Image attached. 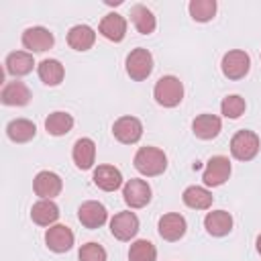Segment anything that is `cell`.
I'll list each match as a JSON object with an SVG mask.
<instances>
[{
  "label": "cell",
  "mask_w": 261,
  "mask_h": 261,
  "mask_svg": "<svg viewBox=\"0 0 261 261\" xmlns=\"http://www.w3.org/2000/svg\"><path fill=\"white\" fill-rule=\"evenodd\" d=\"M133 165L139 173H143L147 177H155L167 169V155L157 147H141L135 153Z\"/></svg>",
  "instance_id": "cell-1"
},
{
  "label": "cell",
  "mask_w": 261,
  "mask_h": 261,
  "mask_svg": "<svg viewBox=\"0 0 261 261\" xmlns=\"http://www.w3.org/2000/svg\"><path fill=\"white\" fill-rule=\"evenodd\" d=\"M153 98L163 108H175L184 100V84L175 75H163L153 88Z\"/></svg>",
  "instance_id": "cell-2"
},
{
  "label": "cell",
  "mask_w": 261,
  "mask_h": 261,
  "mask_svg": "<svg viewBox=\"0 0 261 261\" xmlns=\"http://www.w3.org/2000/svg\"><path fill=\"white\" fill-rule=\"evenodd\" d=\"M259 147H261L259 135L253 133V130H247V128L234 133L232 139H230V153L239 161H251V159H255L257 153H259Z\"/></svg>",
  "instance_id": "cell-3"
},
{
  "label": "cell",
  "mask_w": 261,
  "mask_h": 261,
  "mask_svg": "<svg viewBox=\"0 0 261 261\" xmlns=\"http://www.w3.org/2000/svg\"><path fill=\"white\" fill-rule=\"evenodd\" d=\"M153 71V55L151 51L137 47L126 55V73L130 75V80L135 82H143L151 75Z\"/></svg>",
  "instance_id": "cell-4"
},
{
  "label": "cell",
  "mask_w": 261,
  "mask_h": 261,
  "mask_svg": "<svg viewBox=\"0 0 261 261\" xmlns=\"http://www.w3.org/2000/svg\"><path fill=\"white\" fill-rule=\"evenodd\" d=\"M220 69L228 80H243L251 69V57L243 49H232L224 53L220 61Z\"/></svg>",
  "instance_id": "cell-5"
},
{
  "label": "cell",
  "mask_w": 261,
  "mask_h": 261,
  "mask_svg": "<svg viewBox=\"0 0 261 261\" xmlns=\"http://www.w3.org/2000/svg\"><path fill=\"white\" fill-rule=\"evenodd\" d=\"M230 177V161L224 155H214L208 159L204 171H202V181L208 188H218Z\"/></svg>",
  "instance_id": "cell-6"
},
{
  "label": "cell",
  "mask_w": 261,
  "mask_h": 261,
  "mask_svg": "<svg viewBox=\"0 0 261 261\" xmlns=\"http://www.w3.org/2000/svg\"><path fill=\"white\" fill-rule=\"evenodd\" d=\"M112 135L122 145H135L143 137V122L137 116H120L112 124Z\"/></svg>",
  "instance_id": "cell-7"
},
{
  "label": "cell",
  "mask_w": 261,
  "mask_h": 261,
  "mask_svg": "<svg viewBox=\"0 0 261 261\" xmlns=\"http://www.w3.org/2000/svg\"><path fill=\"white\" fill-rule=\"evenodd\" d=\"M53 43H55V37L45 27H29L22 33V47L29 53H45L53 47Z\"/></svg>",
  "instance_id": "cell-8"
},
{
  "label": "cell",
  "mask_w": 261,
  "mask_h": 261,
  "mask_svg": "<svg viewBox=\"0 0 261 261\" xmlns=\"http://www.w3.org/2000/svg\"><path fill=\"white\" fill-rule=\"evenodd\" d=\"M110 232L118 241H130L139 232V218H137V214L130 212V210L116 212L112 216V220H110Z\"/></svg>",
  "instance_id": "cell-9"
},
{
  "label": "cell",
  "mask_w": 261,
  "mask_h": 261,
  "mask_svg": "<svg viewBox=\"0 0 261 261\" xmlns=\"http://www.w3.org/2000/svg\"><path fill=\"white\" fill-rule=\"evenodd\" d=\"M63 181L55 171H39L33 179V192L41 198V200H53L55 196L61 194Z\"/></svg>",
  "instance_id": "cell-10"
},
{
  "label": "cell",
  "mask_w": 261,
  "mask_h": 261,
  "mask_svg": "<svg viewBox=\"0 0 261 261\" xmlns=\"http://www.w3.org/2000/svg\"><path fill=\"white\" fill-rule=\"evenodd\" d=\"M122 198L128 208H143L151 202V186L145 179H128L122 188Z\"/></svg>",
  "instance_id": "cell-11"
},
{
  "label": "cell",
  "mask_w": 261,
  "mask_h": 261,
  "mask_svg": "<svg viewBox=\"0 0 261 261\" xmlns=\"http://www.w3.org/2000/svg\"><path fill=\"white\" fill-rule=\"evenodd\" d=\"M157 230H159V237H161L163 241L173 243V241H179V239L186 234L188 222H186V218H184L181 214H177V212H167V214H163V216L159 218Z\"/></svg>",
  "instance_id": "cell-12"
},
{
  "label": "cell",
  "mask_w": 261,
  "mask_h": 261,
  "mask_svg": "<svg viewBox=\"0 0 261 261\" xmlns=\"http://www.w3.org/2000/svg\"><path fill=\"white\" fill-rule=\"evenodd\" d=\"M77 218L86 228H100L106 220H108V212L106 206L96 202V200H88L77 208Z\"/></svg>",
  "instance_id": "cell-13"
},
{
  "label": "cell",
  "mask_w": 261,
  "mask_h": 261,
  "mask_svg": "<svg viewBox=\"0 0 261 261\" xmlns=\"http://www.w3.org/2000/svg\"><path fill=\"white\" fill-rule=\"evenodd\" d=\"M45 245L53 253H65L73 247V232L65 224H53L45 232Z\"/></svg>",
  "instance_id": "cell-14"
},
{
  "label": "cell",
  "mask_w": 261,
  "mask_h": 261,
  "mask_svg": "<svg viewBox=\"0 0 261 261\" xmlns=\"http://www.w3.org/2000/svg\"><path fill=\"white\" fill-rule=\"evenodd\" d=\"M192 130L202 141H212L222 130V120L216 114H198L192 122Z\"/></svg>",
  "instance_id": "cell-15"
},
{
  "label": "cell",
  "mask_w": 261,
  "mask_h": 261,
  "mask_svg": "<svg viewBox=\"0 0 261 261\" xmlns=\"http://www.w3.org/2000/svg\"><path fill=\"white\" fill-rule=\"evenodd\" d=\"M100 35L112 43H120L126 35V20L122 14H116V12H110L106 14L102 20H100V27H98Z\"/></svg>",
  "instance_id": "cell-16"
},
{
  "label": "cell",
  "mask_w": 261,
  "mask_h": 261,
  "mask_svg": "<svg viewBox=\"0 0 261 261\" xmlns=\"http://www.w3.org/2000/svg\"><path fill=\"white\" fill-rule=\"evenodd\" d=\"M31 98L33 96H31L29 86L24 82H18V80L4 84L2 94H0V100L6 106H27L31 102Z\"/></svg>",
  "instance_id": "cell-17"
},
{
  "label": "cell",
  "mask_w": 261,
  "mask_h": 261,
  "mask_svg": "<svg viewBox=\"0 0 261 261\" xmlns=\"http://www.w3.org/2000/svg\"><path fill=\"white\" fill-rule=\"evenodd\" d=\"M92 179L104 192H114V190H118L122 186V173H120V169L114 167V165H106V163L104 165H98L94 169Z\"/></svg>",
  "instance_id": "cell-18"
},
{
  "label": "cell",
  "mask_w": 261,
  "mask_h": 261,
  "mask_svg": "<svg viewBox=\"0 0 261 261\" xmlns=\"http://www.w3.org/2000/svg\"><path fill=\"white\" fill-rule=\"evenodd\" d=\"M59 218V206L53 200H39L31 208V220L39 226H53Z\"/></svg>",
  "instance_id": "cell-19"
},
{
  "label": "cell",
  "mask_w": 261,
  "mask_h": 261,
  "mask_svg": "<svg viewBox=\"0 0 261 261\" xmlns=\"http://www.w3.org/2000/svg\"><path fill=\"white\" fill-rule=\"evenodd\" d=\"M204 228L212 237H224L232 230V216L226 210H212L204 216Z\"/></svg>",
  "instance_id": "cell-20"
},
{
  "label": "cell",
  "mask_w": 261,
  "mask_h": 261,
  "mask_svg": "<svg viewBox=\"0 0 261 261\" xmlns=\"http://www.w3.org/2000/svg\"><path fill=\"white\" fill-rule=\"evenodd\" d=\"M73 163L80 169H90L96 161V143L90 137H82L73 143V151H71Z\"/></svg>",
  "instance_id": "cell-21"
},
{
  "label": "cell",
  "mask_w": 261,
  "mask_h": 261,
  "mask_svg": "<svg viewBox=\"0 0 261 261\" xmlns=\"http://www.w3.org/2000/svg\"><path fill=\"white\" fill-rule=\"evenodd\" d=\"M96 43V33L88 24H75L67 33V45L75 51H88Z\"/></svg>",
  "instance_id": "cell-22"
},
{
  "label": "cell",
  "mask_w": 261,
  "mask_h": 261,
  "mask_svg": "<svg viewBox=\"0 0 261 261\" xmlns=\"http://www.w3.org/2000/svg\"><path fill=\"white\" fill-rule=\"evenodd\" d=\"M4 65L10 75L20 77V75H27L33 71L35 59H33V53H29V51H12V53H8Z\"/></svg>",
  "instance_id": "cell-23"
},
{
  "label": "cell",
  "mask_w": 261,
  "mask_h": 261,
  "mask_svg": "<svg viewBox=\"0 0 261 261\" xmlns=\"http://www.w3.org/2000/svg\"><path fill=\"white\" fill-rule=\"evenodd\" d=\"M6 135L12 143H29L37 135V126L29 118H14L6 124Z\"/></svg>",
  "instance_id": "cell-24"
},
{
  "label": "cell",
  "mask_w": 261,
  "mask_h": 261,
  "mask_svg": "<svg viewBox=\"0 0 261 261\" xmlns=\"http://www.w3.org/2000/svg\"><path fill=\"white\" fill-rule=\"evenodd\" d=\"M181 200H184V204H186L188 208H194V210H208V208L212 206L214 196H212L210 190H206V188H202V186H190V188L184 190Z\"/></svg>",
  "instance_id": "cell-25"
},
{
  "label": "cell",
  "mask_w": 261,
  "mask_h": 261,
  "mask_svg": "<svg viewBox=\"0 0 261 261\" xmlns=\"http://www.w3.org/2000/svg\"><path fill=\"white\" fill-rule=\"evenodd\" d=\"M37 73L45 86H59L63 82L65 69H63L61 61H57V59H43L37 65Z\"/></svg>",
  "instance_id": "cell-26"
},
{
  "label": "cell",
  "mask_w": 261,
  "mask_h": 261,
  "mask_svg": "<svg viewBox=\"0 0 261 261\" xmlns=\"http://www.w3.org/2000/svg\"><path fill=\"white\" fill-rule=\"evenodd\" d=\"M130 20L135 24V29L141 33V35H151L157 27V20H155V14L151 12V8H147L145 4H135L130 8Z\"/></svg>",
  "instance_id": "cell-27"
},
{
  "label": "cell",
  "mask_w": 261,
  "mask_h": 261,
  "mask_svg": "<svg viewBox=\"0 0 261 261\" xmlns=\"http://www.w3.org/2000/svg\"><path fill=\"white\" fill-rule=\"evenodd\" d=\"M73 128V116L63 112V110H57V112H51L47 118H45V130L53 137H63L67 135L69 130Z\"/></svg>",
  "instance_id": "cell-28"
},
{
  "label": "cell",
  "mask_w": 261,
  "mask_h": 261,
  "mask_svg": "<svg viewBox=\"0 0 261 261\" xmlns=\"http://www.w3.org/2000/svg\"><path fill=\"white\" fill-rule=\"evenodd\" d=\"M188 10L196 22H208L216 14V0H192Z\"/></svg>",
  "instance_id": "cell-29"
},
{
  "label": "cell",
  "mask_w": 261,
  "mask_h": 261,
  "mask_svg": "<svg viewBox=\"0 0 261 261\" xmlns=\"http://www.w3.org/2000/svg\"><path fill=\"white\" fill-rule=\"evenodd\" d=\"M155 259H157V249L147 239L135 241L128 249V261H155Z\"/></svg>",
  "instance_id": "cell-30"
},
{
  "label": "cell",
  "mask_w": 261,
  "mask_h": 261,
  "mask_svg": "<svg viewBox=\"0 0 261 261\" xmlns=\"http://www.w3.org/2000/svg\"><path fill=\"white\" fill-rule=\"evenodd\" d=\"M247 104H245V98H241L239 94H230L226 96L222 102H220V112L222 116L226 118H239L243 112H245Z\"/></svg>",
  "instance_id": "cell-31"
},
{
  "label": "cell",
  "mask_w": 261,
  "mask_h": 261,
  "mask_svg": "<svg viewBox=\"0 0 261 261\" xmlns=\"http://www.w3.org/2000/svg\"><path fill=\"white\" fill-rule=\"evenodd\" d=\"M77 259L80 261H106V251L98 243H86L80 247Z\"/></svg>",
  "instance_id": "cell-32"
},
{
  "label": "cell",
  "mask_w": 261,
  "mask_h": 261,
  "mask_svg": "<svg viewBox=\"0 0 261 261\" xmlns=\"http://www.w3.org/2000/svg\"><path fill=\"white\" fill-rule=\"evenodd\" d=\"M255 245H257V253H259V255H261V234H259V237H257V243H255Z\"/></svg>",
  "instance_id": "cell-33"
}]
</instances>
